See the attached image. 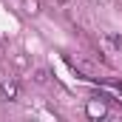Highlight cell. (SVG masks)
<instances>
[{"mask_svg":"<svg viewBox=\"0 0 122 122\" xmlns=\"http://www.w3.org/2000/svg\"><path fill=\"white\" fill-rule=\"evenodd\" d=\"M0 97L6 99V102H17L20 99V82L17 80H0Z\"/></svg>","mask_w":122,"mask_h":122,"instance_id":"6da1fadb","label":"cell"},{"mask_svg":"<svg viewBox=\"0 0 122 122\" xmlns=\"http://www.w3.org/2000/svg\"><path fill=\"white\" fill-rule=\"evenodd\" d=\"M105 114H108V108H105V99L94 97L91 102H88V117H91V119H102Z\"/></svg>","mask_w":122,"mask_h":122,"instance_id":"7a4b0ae2","label":"cell"},{"mask_svg":"<svg viewBox=\"0 0 122 122\" xmlns=\"http://www.w3.org/2000/svg\"><path fill=\"white\" fill-rule=\"evenodd\" d=\"M23 11L37 14V11H40V3H37V0H23Z\"/></svg>","mask_w":122,"mask_h":122,"instance_id":"3957f363","label":"cell"},{"mask_svg":"<svg viewBox=\"0 0 122 122\" xmlns=\"http://www.w3.org/2000/svg\"><path fill=\"white\" fill-rule=\"evenodd\" d=\"M11 60H14V65H17V68H26V65H29V57H26V54H14Z\"/></svg>","mask_w":122,"mask_h":122,"instance_id":"277c9868","label":"cell"},{"mask_svg":"<svg viewBox=\"0 0 122 122\" xmlns=\"http://www.w3.org/2000/svg\"><path fill=\"white\" fill-rule=\"evenodd\" d=\"M46 80H48V74H46V71H43V68H40V71H37V74H34V82H40V85H43V82H46Z\"/></svg>","mask_w":122,"mask_h":122,"instance_id":"5b68a950","label":"cell"},{"mask_svg":"<svg viewBox=\"0 0 122 122\" xmlns=\"http://www.w3.org/2000/svg\"><path fill=\"white\" fill-rule=\"evenodd\" d=\"M114 88H117V91H119V94H122V82H114Z\"/></svg>","mask_w":122,"mask_h":122,"instance_id":"8992f818","label":"cell"},{"mask_svg":"<svg viewBox=\"0 0 122 122\" xmlns=\"http://www.w3.org/2000/svg\"><path fill=\"white\" fill-rule=\"evenodd\" d=\"M0 54H3V46H0Z\"/></svg>","mask_w":122,"mask_h":122,"instance_id":"52a82bcc","label":"cell"}]
</instances>
